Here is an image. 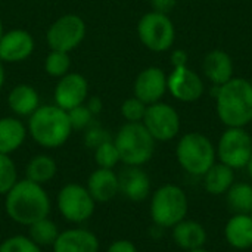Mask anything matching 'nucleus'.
I'll list each match as a JSON object with an SVG mask.
<instances>
[{
    "label": "nucleus",
    "mask_w": 252,
    "mask_h": 252,
    "mask_svg": "<svg viewBox=\"0 0 252 252\" xmlns=\"http://www.w3.org/2000/svg\"><path fill=\"white\" fill-rule=\"evenodd\" d=\"M250 81H251V86H252V77H251V80H250Z\"/></svg>",
    "instance_id": "37998d69"
},
{
    "label": "nucleus",
    "mask_w": 252,
    "mask_h": 252,
    "mask_svg": "<svg viewBox=\"0 0 252 252\" xmlns=\"http://www.w3.org/2000/svg\"><path fill=\"white\" fill-rule=\"evenodd\" d=\"M250 214H251V216H252V210H251V213H250Z\"/></svg>",
    "instance_id": "c03bdc74"
},
{
    "label": "nucleus",
    "mask_w": 252,
    "mask_h": 252,
    "mask_svg": "<svg viewBox=\"0 0 252 252\" xmlns=\"http://www.w3.org/2000/svg\"><path fill=\"white\" fill-rule=\"evenodd\" d=\"M146 103H143L136 96H131L121 103V115L126 123H142L146 114Z\"/></svg>",
    "instance_id": "2f4dec72"
},
{
    "label": "nucleus",
    "mask_w": 252,
    "mask_h": 252,
    "mask_svg": "<svg viewBox=\"0 0 252 252\" xmlns=\"http://www.w3.org/2000/svg\"><path fill=\"white\" fill-rule=\"evenodd\" d=\"M167 90L176 100L192 103L205 93V83L189 66H180L173 68L170 75H167Z\"/></svg>",
    "instance_id": "f8f14e48"
},
{
    "label": "nucleus",
    "mask_w": 252,
    "mask_h": 252,
    "mask_svg": "<svg viewBox=\"0 0 252 252\" xmlns=\"http://www.w3.org/2000/svg\"><path fill=\"white\" fill-rule=\"evenodd\" d=\"M106 252H139L137 247L128 239H117L109 244Z\"/></svg>",
    "instance_id": "f704fd0d"
},
{
    "label": "nucleus",
    "mask_w": 252,
    "mask_h": 252,
    "mask_svg": "<svg viewBox=\"0 0 252 252\" xmlns=\"http://www.w3.org/2000/svg\"><path fill=\"white\" fill-rule=\"evenodd\" d=\"M247 171H248V176H250V179L252 180V155H251V159H250V162H248V165H247Z\"/></svg>",
    "instance_id": "ea45409f"
},
{
    "label": "nucleus",
    "mask_w": 252,
    "mask_h": 252,
    "mask_svg": "<svg viewBox=\"0 0 252 252\" xmlns=\"http://www.w3.org/2000/svg\"><path fill=\"white\" fill-rule=\"evenodd\" d=\"M176 159L183 171L193 177H202L217 162L216 145L202 133H186L176 145Z\"/></svg>",
    "instance_id": "423d86ee"
},
{
    "label": "nucleus",
    "mask_w": 252,
    "mask_h": 252,
    "mask_svg": "<svg viewBox=\"0 0 252 252\" xmlns=\"http://www.w3.org/2000/svg\"><path fill=\"white\" fill-rule=\"evenodd\" d=\"M171 238L176 247L188 252L204 248L208 241V233L199 221L185 219L171 229Z\"/></svg>",
    "instance_id": "aec40b11"
},
{
    "label": "nucleus",
    "mask_w": 252,
    "mask_h": 252,
    "mask_svg": "<svg viewBox=\"0 0 252 252\" xmlns=\"http://www.w3.org/2000/svg\"><path fill=\"white\" fill-rule=\"evenodd\" d=\"M6 102L10 112L18 118H28L41 105L37 89L25 83L12 87L7 93Z\"/></svg>",
    "instance_id": "4be33fe9"
},
{
    "label": "nucleus",
    "mask_w": 252,
    "mask_h": 252,
    "mask_svg": "<svg viewBox=\"0 0 252 252\" xmlns=\"http://www.w3.org/2000/svg\"><path fill=\"white\" fill-rule=\"evenodd\" d=\"M216 111L226 127H247L252 123V86L247 78L233 77L214 86Z\"/></svg>",
    "instance_id": "f03ea898"
},
{
    "label": "nucleus",
    "mask_w": 252,
    "mask_h": 252,
    "mask_svg": "<svg viewBox=\"0 0 252 252\" xmlns=\"http://www.w3.org/2000/svg\"><path fill=\"white\" fill-rule=\"evenodd\" d=\"M142 124L155 139V142H170L176 139L182 128V120L176 108L165 102L148 105Z\"/></svg>",
    "instance_id": "9b49d317"
},
{
    "label": "nucleus",
    "mask_w": 252,
    "mask_h": 252,
    "mask_svg": "<svg viewBox=\"0 0 252 252\" xmlns=\"http://www.w3.org/2000/svg\"><path fill=\"white\" fill-rule=\"evenodd\" d=\"M188 52L183 49H174L170 55V63L173 68H180V66H188Z\"/></svg>",
    "instance_id": "c9c22d12"
},
{
    "label": "nucleus",
    "mask_w": 252,
    "mask_h": 252,
    "mask_svg": "<svg viewBox=\"0 0 252 252\" xmlns=\"http://www.w3.org/2000/svg\"><path fill=\"white\" fill-rule=\"evenodd\" d=\"M86 22L80 15L65 13L55 19L46 31V43L50 50L71 53L86 38Z\"/></svg>",
    "instance_id": "9d476101"
},
{
    "label": "nucleus",
    "mask_w": 252,
    "mask_h": 252,
    "mask_svg": "<svg viewBox=\"0 0 252 252\" xmlns=\"http://www.w3.org/2000/svg\"><path fill=\"white\" fill-rule=\"evenodd\" d=\"M202 72L213 86H223L233 78V61L227 52L214 49L205 55Z\"/></svg>",
    "instance_id": "6ab92c4d"
},
{
    "label": "nucleus",
    "mask_w": 252,
    "mask_h": 252,
    "mask_svg": "<svg viewBox=\"0 0 252 252\" xmlns=\"http://www.w3.org/2000/svg\"><path fill=\"white\" fill-rule=\"evenodd\" d=\"M18 168L10 155L0 154V195L4 196L18 182Z\"/></svg>",
    "instance_id": "c756f323"
},
{
    "label": "nucleus",
    "mask_w": 252,
    "mask_h": 252,
    "mask_svg": "<svg viewBox=\"0 0 252 252\" xmlns=\"http://www.w3.org/2000/svg\"><path fill=\"white\" fill-rule=\"evenodd\" d=\"M58 174V164L53 157L47 154H38L34 155L25 167V179L38 183V185H47L52 182Z\"/></svg>",
    "instance_id": "393cba45"
},
{
    "label": "nucleus",
    "mask_w": 252,
    "mask_h": 252,
    "mask_svg": "<svg viewBox=\"0 0 252 252\" xmlns=\"http://www.w3.org/2000/svg\"><path fill=\"white\" fill-rule=\"evenodd\" d=\"M86 106L90 109V112H92L94 117H96V115H99V114L102 112V109H103V103H102L100 97H97V96L87 97V100H86Z\"/></svg>",
    "instance_id": "4c0bfd02"
},
{
    "label": "nucleus",
    "mask_w": 252,
    "mask_h": 252,
    "mask_svg": "<svg viewBox=\"0 0 252 252\" xmlns=\"http://www.w3.org/2000/svg\"><path fill=\"white\" fill-rule=\"evenodd\" d=\"M59 232L61 230H59L58 224L53 220H50L49 217H46V219H41V220L35 221L34 224L28 226L27 236L34 244H37L40 248H46V247L52 248L56 238L59 236Z\"/></svg>",
    "instance_id": "bb28decb"
},
{
    "label": "nucleus",
    "mask_w": 252,
    "mask_h": 252,
    "mask_svg": "<svg viewBox=\"0 0 252 252\" xmlns=\"http://www.w3.org/2000/svg\"><path fill=\"white\" fill-rule=\"evenodd\" d=\"M224 239L229 247L238 251L252 250V216L233 214L223 230Z\"/></svg>",
    "instance_id": "412c9836"
},
{
    "label": "nucleus",
    "mask_w": 252,
    "mask_h": 252,
    "mask_svg": "<svg viewBox=\"0 0 252 252\" xmlns=\"http://www.w3.org/2000/svg\"><path fill=\"white\" fill-rule=\"evenodd\" d=\"M188 252H211L210 250H207L205 247L204 248H198V250H192V251H188Z\"/></svg>",
    "instance_id": "a19ab883"
},
{
    "label": "nucleus",
    "mask_w": 252,
    "mask_h": 252,
    "mask_svg": "<svg viewBox=\"0 0 252 252\" xmlns=\"http://www.w3.org/2000/svg\"><path fill=\"white\" fill-rule=\"evenodd\" d=\"M3 32H4V30H3V21H1V18H0V38H1Z\"/></svg>",
    "instance_id": "79ce46f5"
},
{
    "label": "nucleus",
    "mask_w": 252,
    "mask_h": 252,
    "mask_svg": "<svg viewBox=\"0 0 252 252\" xmlns=\"http://www.w3.org/2000/svg\"><path fill=\"white\" fill-rule=\"evenodd\" d=\"M217 161L236 170L247 168L252 155V136L245 127H226L216 146Z\"/></svg>",
    "instance_id": "1a4fd4ad"
},
{
    "label": "nucleus",
    "mask_w": 252,
    "mask_h": 252,
    "mask_svg": "<svg viewBox=\"0 0 252 252\" xmlns=\"http://www.w3.org/2000/svg\"><path fill=\"white\" fill-rule=\"evenodd\" d=\"M137 37L151 52H168L176 41V28L171 18L155 10L146 12L137 22Z\"/></svg>",
    "instance_id": "0eeeda50"
},
{
    "label": "nucleus",
    "mask_w": 252,
    "mask_h": 252,
    "mask_svg": "<svg viewBox=\"0 0 252 252\" xmlns=\"http://www.w3.org/2000/svg\"><path fill=\"white\" fill-rule=\"evenodd\" d=\"M27 137V124L21 118L15 115L0 118V154L12 155L25 143Z\"/></svg>",
    "instance_id": "5701e85b"
},
{
    "label": "nucleus",
    "mask_w": 252,
    "mask_h": 252,
    "mask_svg": "<svg viewBox=\"0 0 252 252\" xmlns=\"http://www.w3.org/2000/svg\"><path fill=\"white\" fill-rule=\"evenodd\" d=\"M177 4V0H151V7L155 12L168 15Z\"/></svg>",
    "instance_id": "e433bc0d"
},
{
    "label": "nucleus",
    "mask_w": 252,
    "mask_h": 252,
    "mask_svg": "<svg viewBox=\"0 0 252 252\" xmlns=\"http://www.w3.org/2000/svg\"><path fill=\"white\" fill-rule=\"evenodd\" d=\"M68 118H69V123H71V127L74 131L86 130L94 123V115L90 112V109L86 106V103L68 111Z\"/></svg>",
    "instance_id": "473e14b6"
},
{
    "label": "nucleus",
    "mask_w": 252,
    "mask_h": 252,
    "mask_svg": "<svg viewBox=\"0 0 252 252\" xmlns=\"http://www.w3.org/2000/svg\"><path fill=\"white\" fill-rule=\"evenodd\" d=\"M71 66H72V61L69 53L61 50H50L46 55L43 63L44 72L53 78H61L66 75L68 72H71Z\"/></svg>",
    "instance_id": "cd10ccee"
},
{
    "label": "nucleus",
    "mask_w": 252,
    "mask_h": 252,
    "mask_svg": "<svg viewBox=\"0 0 252 252\" xmlns=\"http://www.w3.org/2000/svg\"><path fill=\"white\" fill-rule=\"evenodd\" d=\"M27 130L34 143L44 149H58L63 146L74 131L68 112L55 103L40 105L27 118Z\"/></svg>",
    "instance_id": "7ed1b4c3"
},
{
    "label": "nucleus",
    "mask_w": 252,
    "mask_h": 252,
    "mask_svg": "<svg viewBox=\"0 0 252 252\" xmlns=\"http://www.w3.org/2000/svg\"><path fill=\"white\" fill-rule=\"evenodd\" d=\"M112 137L109 136V133L100 127L99 124H92L89 128H86V133H84V143L87 148L90 149H96L99 145H102L103 142L106 140H111Z\"/></svg>",
    "instance_id": "72a5a7b5"
},
{
    "label": "nucleus",
    "mask_w": 252,
    "mask_h": 252,
    "mask_svg": "<svg viewBox=\"0 0 252 252\" xmlns=\"http://www.w3.org/2000/svg\"><path fill=\"white\" fill-rule=\"evenodd\" d=\"M89 97V81L80 72H68L58 78L53 89V102L63 111H71L75 106L86 103Z\"/></svg>",
    "instance_id": "ddd939ff"
},
{
    "label": "nucleus",
    "mask_w": 252,
    "mask_h": 252,
    "mask_svg": "<svg viewBox=\"0 0 252 252\" xmlns=\"http://www.w3.org/2000/svg\"><path fill=\"white\" fill-rule=\"evenodd\" d=\"M92 198L100 204L109 202L120 195V180L118 173L109 168H96L87 179L86 185Z\"/></svg>",
    "instance_id": "a211bd4d"
},
{
    "label": "nucleus",
    "mask_w": 252,
    "mask_h": 252,
    "mask_svg": "<svg viewBox=\"0 0 252 252\" xmlns=\"http://www.w3.org/2000/svg\"><path fill=\"white\" fill-rule=\"evenodd\" d=\"M120 193L133 202L146 201L151 196L152 183L149 174L142 167H124L118 174Z\"/></svg>",
    "instance_id": "dca6fc26"
},
{
    "label": "nucleus",
    "mask_w": 252,
    "mask_h": 252,
    "mask_svg": "<svg viewBox=\"0 0 252 252\" xmlns=\"http://www.w3.org/2000/svg\"><path fill=\"white\" fill-rule=\"evenodd\" d=\"M167 92V74L159 66L142 69L133 84V96L146 105L161 102Z\"/></svg>",
    "instance_id": "2eb2a0df"
},
{
    "label": "nucleus",
    "mask_w": 252,
    "mask_h": 252,
    "mask_svg": "<svg viewBox=\"0 0 252 252\" xmlns=\"http://www.w3.org/2000/svg\"><path fill=\"white\" fill-rule=\"evenodd\" d=\"M99 238L84 227L61 230L52 247V252H99Z\"/></svg>",
    "instance_id": "f3484780"
},
{
    "label": "nucleus",
    "mask_w": 252,
    "mask_h": 252,
    "mask_svg": "<svg viewBox=\"0 0 252 252\" xmlns=\"http://www.w3.org/2000/svg\"><path fill=\"white\" fill-rule=\"evenodd\" d=\"M0 252H43V248L25 235H13L0 242Z\"/></svg>",
    "instance_id": "7c9ffc66"
},
{
    "label": "nucleus",
    "mask_w": 252,
    "mask_h": 252,
    "mask_svg": "<svg viewBox=\"0 0 252 252\" xmlns=\"http://www.w3.org/2000/svg\"><path fill=\"white\" fill-rule=\"evenodd\" d=\"M4 83H6V69H4V63L0 61V90L3 89Z\"/></svg>",
    "instance_id": "58836bf2"
},
{
    "label": "nucleus",
    "mask_w": 252,
    "mask_h": 252,
    "mask_svg": "<svg viewBox=\"0 0 252 252\" xmlns=\"http://www.w3.org/2000/svg\"><path fill=\"white\" fill-rule=\"evenodd\" d=\"M35 50L32 34L22 28L4 31L0 38V61L3 63H19L27 61Z\"/></svg>",
    "instance_id": "4468645a"
},
{
    "label": "nucleus",
    "mask_w": 252,
    "mask_h": 252,
    "mask_svg": "<svg viewBox=\"0 0 252 252\" xmlns=\"http://www.w3.org/2000/svg\"><path fill=\"white\" fill-rule=\"evenodd\" d=\"M56 208L68 223L83 224L93 217L96 201L92 198L86 186L80 183H66L58 190Z\"/></svg>",
    "instance_id": "6e6552de"
},
{
    "label": "nucleus",
    "mask_w": 252,
    "mask_h": 252,
    "mask_svg": "<svg viewBox=\"0 0 252 252\" xmlns=\"http://www.w3.org/2000/svg\"><path fill=\"white\" fill-rule=\"evenodd\" d=\"M149 214L157 227L161 230L173 229L185 220L189 213V199L183 188L167 183L151 193Z\"/></svg>",
    "instance_id": "39448f33"
},
{
    "label": "nucleus",
    "mask_w": 252,
    "mask_h": 252,
    "mask_svg": "<svg viewBox=\"0 0 252 252\" xmlns=\"http://www.w3.org/2000/svg\"><path fill=\"white\" fill-rule=\"evenodd\" d=\"M4 211L13 223L28 227L50 216L52 199L43 185L21 179L4 195Z\"/></svg>",
    "instance_id": "f257e3e1"
},
{
    "label": "nucleus",
    "mask_w": 252,
    "mask_h": 252,
    "mask_svg": "<svg viewBox=\"0 0 252 252\" xmlns=\"http://www.w3.org/2000/svg\"><path fill=\"white\" fill-rule=\"evenodd\" d=\"M120 161L127 167H143L155 154V139L142 123H126L114 136Z\"/></svg>",
    "instance_id": "20e7f679"
},
{
    "label": "nucleus",
    "mask_w": 252,
    "mask_h": 252,
    "mask_svg": "<svg viewBox=\"0 0 252 252\" xmlns=\"http://www.w3.org/2000/svg\"><path fill=\"white\" fill-rule=\"evenodd\" d=\"M202 182H204V189L207 193H210L211 196H220V195H226V192L232 188V185L236 182V176H235V170L221 164V162H216L204 176H202Z\"/></svg>",
    "instance_id": "b1692460"
},
{
    "label": "nucleus",
    "mask_w": 252,
    "mask_h": 252,
    "mask_svg": "<svg viewBox=\"0 0 252 252\" xmlns=\"http://www.w3.org/2000/svg\"><path fill=\"white\" fill-rule=\"evenodd\" d=\"M226 202L233 214H250L252 210V185L248 182H235L226 192Z\"/></svg>",
    "instance_id": "a878e982"
},
{
    "label": "nucleus",
    "mask_w": 252,
    "mask_h": 252,
    "mask_svg": "<svg viewBox=\"0 0 252 252\" xmlns=\"http://www.w3.org/2000/svg\"><path fill=\"white\" fill-rule=\"evenodd\" d=\"M93 158L94 162L99 168H109L114 170L121 161H120V155L118 151L115 148L114 140H106L102 145H99L96 149H93Z\"/></svg>",
    "instance_id": "c85d7f7f"
}]
</instances>
